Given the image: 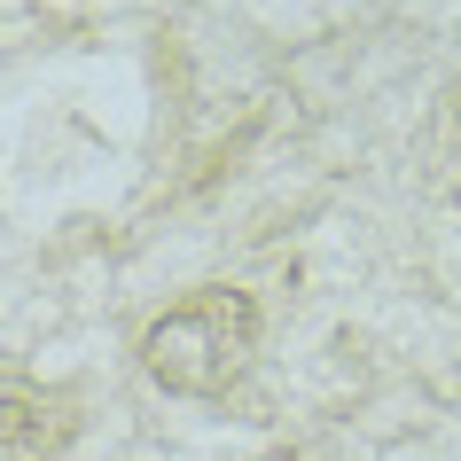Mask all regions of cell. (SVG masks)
<instances>
[{
    "label": "cell",
    "instance_id": "6da1fadb",
    "mask_svg": "<svg viewBox=\"0 0 461 461\" xmlns=\"http://www.w3.org/2000/svg\"><path fill=\"white\" fill-rule=\"evenodd\" d=\"M250 360H258V297L227 290V282L180 297L172 313H157L141 329V367L172 399H219V391L243 384Z\"/></svg>",
    "mask_w": 461,
    "mask_h": 461
},
{
    "label": "cell",
    "instance_id": "7a4b0ae2",
    "mask_svg": "<svg viewBox=\"0 0 461 461\" xmlns=\"http://www.w3.org/2000/svg\"><path fill=\"white\" fill-rule=\"evenodd\" d=\"M55 430H63L55 399H40L32 384H0V454H8V461H24V454H40V446H55Z\"/></svg>",
    "mask_w": 461,
    "mask_h": 461
},
{
    "label": "cell",
    "instance_id": "3957f363",
    "mask_svg": "<svg viewBox=\"0 0 461 461\" xmlns=\"http://www.w3.org/2000/svg\"><path fill=\"white\" fill-rule=\"evenodd\" d=\"M454 133H461V95H454Z\"/></svg>",
    "mask_w": 461,
    "mask_h": 461
},
{
    "label": "cell",
    "instance_id": "277c9868",
    "mask_svg": "<svg viewBox=\"0 0 461 461\" xmlns=\"http://www.w3.org/2000/svg\"><path fill=\"white\" fill-rule=\"evenodd\" d=\"M274 461H290V454H274Z\"/></svg>",
    "mask_w": 461,
    "mask_h": 461
}]
</instances>
